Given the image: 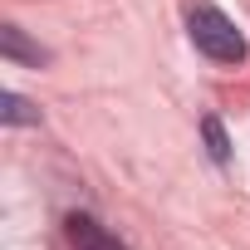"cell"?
<instances>
[{
	"instance_id": "6da1fadb",
	"label": "cell",
	"mask_w": 250,
	"mask_h": 250,
	"mask_svg": "<svg viewBox=\"0 0 250 250\" xmlns=\"http://www.w3.org/2000/svg\"><path fill=\"white\" fill-rule=\"evenodd\" d=\"M187 30H191V44H196L206 59H216V64H240V59H245V35L235 30V20H230L226 10L196 5L191 20H187Z\"/></svg>"
},
{
	"instance_id": "7a4b0ae2",
	"label": "cell",
	"mask_w": 250,
	"mask_h": 250,
	"mask_svg": "<svg viewBox=\"0 0 250 250\" xmlns=\"http://www.w3.org/2000/svg\"><path fill=\"white\" fill-rule=\"evenodd\" d=\"M64 235H69V245L74 250H123V240L113 235V230H103L93 216H83V211H69L64 216Z\"/></svg>"
},
{
	"instance_id": "3957f363",
	"label": "cell",
	"mask_w": 250,
	"mask_h": 250,
	"mask_svg": "<svg viewBox=\"0 0 250 250\" xmlns=\"http://www.w3.org/2000/svg\"><path fill=\"white\" fill-rule=\"evenodd\" d=\"M0 54H5L10 64H35V69L49 59L40 44H30V40H25V30H20V25H0Z\"/></svg>"
},
{
	"instance_id": "277c9868",
	"label": "cell",
	"mask_w": 250,
	"mask_h": 250,
	"mask_svg": "<svg viewBox=\"0 0 250 250\" xmlns=\"http://www.w3.org/2000/svg\"><path fill=\"white\" fill-rule=\"evenodd\" d=\"M0 123L5 128H25V123H40V108L20 93H5V108H0Z\"/></svg>"
},
{
	"instance_id": "5b68a950",
	"label": "cell",
	"mask_w": 250,
	"mask_h": 250,
	"mask_svg": "<svg viewBox=\"0 0 250 250\" xmlns=\"http://www.w3.org/2000/svg\"><path fill=\"white\" fill-rule=\"evenodd\" d=\"M201 138H206L211 162H230V138H226V128H221V118H201Z\"/></svg>"
}]
</instances>
